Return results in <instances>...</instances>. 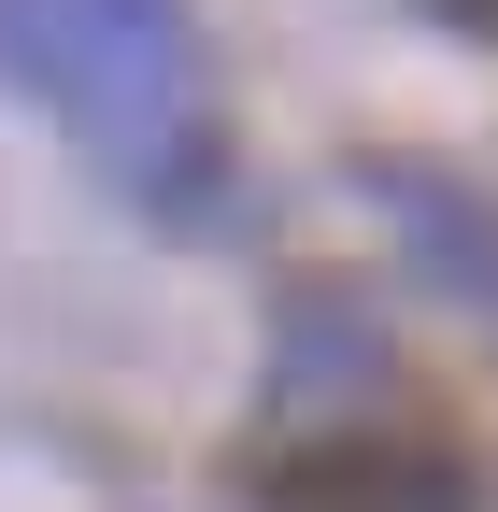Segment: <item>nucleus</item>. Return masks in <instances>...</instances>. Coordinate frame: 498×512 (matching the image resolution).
I'll return each instance as SVG.
<instances>
[{
	"instance_id": "1",
	"label": "nucleus",
	"mask_w": 498,
	"mask_h": 512,
	"mask_svg": "<svg viewBox=\"0 0 498 512\" xmlns=\"http://www.w3.org/2000/svg\"><path fill=\"white\" fill-rule=\"evenodd\" d=\"M0 86L72 128L114 200L200 214V185H214V72H200L185 0H0Z\"/></svg>"
},
{
	"instance_id": "2",
	"label": "nucleus",
	"mask_w": 498,
	"mask_h": 512,
	"mask_svg": "<svg viewBox=\"0 0 498 512\" xmlns=\"http://www.w3.org/2000/svg\"><path fill=\"white\" fill-rule=\"evenodd\" d=\"M271 512H470V470L442 456V441H356V456L285 470Z\"/></svg>"
},
{
	"instance_id": "3",
	"label": "nucleus",
	"mask_w": 498,
	"mask_h": 512,
	"mask_svg": "<svg viewBox=\"0 0 498 512\" xmlns=\"http://www.w3.org/2000/svg\"><path fill=\"white\" fill-rule=\"evenodd\" d=\"M385 370V328L342 299V285H314V299H285V342H271V413L285 427H314V413H342V384H370Z\"/></svg>"
},
{
	"instance_id": "4",
	"label": "nucleus",
	"mask_w": 498,
	"mask_h": 512,
	"mask_svg": "<svg viewBox=\"0 0 498 512\" xmlns=\"http://www.w3.org/2000/svg\"><path fill=\"white\" fill-rule=\"evenodd\" d=\"M385 214L427 242V271H442L456 299H484V313H498V214H456L427 171H385Z\"/></svg>"
}]
</instances>
